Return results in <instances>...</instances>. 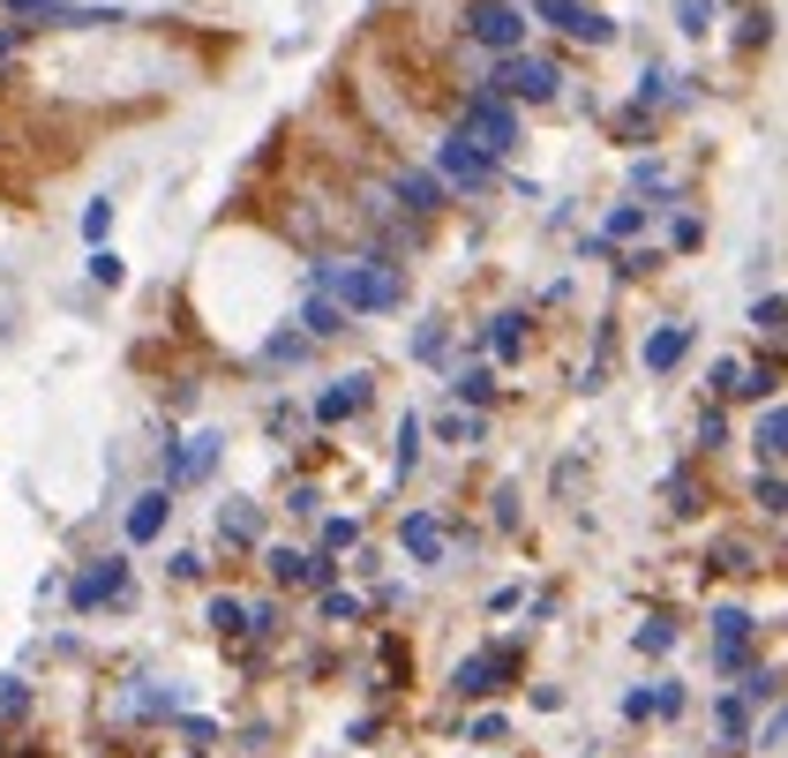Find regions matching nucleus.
Wrapping results in <instances>:
<instances>
[{
  "label": "nucleus",
  "instance_id": "17",
  "mask_svg": "<svg viewBox=\"0 0 788 758\" xmlns=\"http://www.w3.org/2000/svg\"><path fill=\"white\" fill-rule=\"evenodd\" d=\"M489 345H496V353H518V345H526L518 316H496V323H489Z\"/></svg>",
  "mask_w": 788,
  "mask_h": 758
},
{
  "label": "nucleus",
  "instance_id": "9",
  "mask_svg": "<svg viewBox=\"0 0 788 758\" xmlns=\"http://www.w3.org/2000/svg\"><path fill=\"white\" fill-rule=\"evenodd\" d=\"M166 488H151V496H135V510H128V534H135V541H151V534H158V526H166Z\"/></svg>",
  "mask_w": 788,
  "mask_h": 758
},
{
  "label": "nucleus",
  "instance_id": "21",
  "mask_svg": "<svg viewBox=\"0 0 788 758\" xmlns=\"http://www.w3.org/2000/svg\"><path fill=\"white\" fill-rule=\"evenodd\" d=\"M414 459H420V421L406 414V421H398V465H414Z\"/></svg>",
  "mask_w": 788,
  "mask_h": 758
},
{
  "label": "nucleus",
  "instance_id": "4",
  "mask_svg": "<svg viewBox=\"0 0 788 758\" xmlns=\"http://www.w3.org/2000/svg\"><path fill=\"white\" fill-rule=\"evenodd\" d=\"M466 39L489 45V53H518L526 45V8H511V0H466Z\"/></svg>",
  "mask_w": 788,
  "mask_h": 758
},
{
  "label": "nucleus",
  "instance_id": "14",
  "mask_svg": "<svg viewBox=\"0 0 788 758\" xmlns=\"http://www.w3.org/2000/svg\"><path fill=\"white\" fill-rule=\"evenodd\" d=\"M308 331H316V338H338V331H346V308L316 294V300H308Z\"/></svg>",
  "mask_w": 788,
  "mask_h": 758
},
{
  "label": "nucleus",
  "instance_id": "22",
  "mask_svg": "<svg viewBox=\"0 0 788 758\" xmlns=\"http://www.w3.org/2000/svg\"><path fill=\"white\" fill-rule=\"evenodd\" d=\"M0 8H15V15H68V0H0Z\"/></svg>",
  "mask_w": 788,
  "mask_h": 758
},
{
  "label": "nucleus",
  "instance_id": "19",
  "mask_svg": "<svg viewBox=\"0 0 788 758\" xmlns=\"http://www.w3.org/2000/svg\"><path fill=\"white\" fill-rule=\"evenodd\" d=\"M458 398H473V406H481V398H489V369H458V383H451Z\"/></svg>",
  "mask_w": 788,
  "mask_h": 758
},
{
  "label": "nucleus",
  "instance_id": "2",
  "mask_svg": "<svg viewBox=\"0 0 788 758\" xmlns=\"http://www.w3.org/2000/svg\"><path fill=\"white\" fill-rule=\"evenodd\" d=\"M556 84H563V68L518 45V53H496V68H489V84H481V90H503V98H526V106H548V98H556Z\"/></svg>",
  "mask_w": 788,
  "mask_h": 758
},
{
  "label": "nucleus",
  "instance_id": "12",
  "mask_svg": "<svg viewBox=\"0 0 788 758\" xmlns=\"http://www.w3.org/2000/svg\"><path fill=\"white\" fill-rule=\"evenodd\" d=\"M781 436H788V414L774 406V398H766V414H758V428H751V443H758L766 459H781Z\"/></svg>",
  "mask_w": 788,
  "mask_h": 758
},
{
  "label": "nucleus",
  "instance_id": "23",
  "mask_svg": "<svg viewBox=\"0 0 788 758\" xmlns=\"http://www.w3.org/2000/svg\"><path fill=\"white\" fill-rule=\"evenodd\" d=\"M8 61H15V31H0V68H8Z\"/></svg>",
  "mask_w": 788,
  "mask_h": 758
},
{
  "label": "nucleus",
  "instance_id": "16",
  "mask_svg": "<svg viewBox=\"0 0 788 758\" xmlns=\"http://www.w3.org/2000/svg\"><path fill=\"white\" fill-rule=\"evenodd\" d=\"M121 586V556H106V571H90L84 586H76V601H98V593H113Z\"/></svg>",
  "mask_w": 788,
  "mask_h": 758
},
{
  "label": "nucleus",
  "instance_id": "7",
  "mask_svg": "<svg viewBox=\"0 0 788 758\" xmlns=\"http://www.w3.org/2000/svg\"><path fill=\"white\" fill-rule=\"evenodd\" d=\"M391 196H398L391 211H436V204H444V180H436V173H398Z\"/></svg>",
  "mask_w": 788,
  "mask_h": 758
},
{
  "label": "nucleus",
  "instance_id": "8",
  "mask_svg": "<svg viewBox=\"0 0 788 758\" xmlns=\"http://www.w3.org/2000/svg\"><path fill=\"white\" fill-rule=\"evenodd\" d=\"M361 406H369V376H346V383H331V391L316 398L324 421H346V414H361Z\"/></svg>",
  "mask_w": 788,
  "mask_h": 758
},
{
  "label": "nucleus",
  "instance_id": "13",
  "mask_svg": "<svg viewBox=\"0 0 788 758\" xmlns=\"http://www.w3.org/2000/svg\"><path fill=\"white\" fill-rule=\"evenodd\" d=\"M406 548H414L420 563H436V556H444V526H436V518H406Z\"/></svg>",
  "mask_w": 788,
  "mask_h": 758
},
{
  "label": "nucleus",
  "instance_id": "6",
  "mask_svg": "<svg viewBox=\"0 0 788 758\" xmlns=\"http://www.w3.org/2000/svg\"><path fill=\"white\" fill-rule=\"evenodd\" d=\"M436 166H444V180H458V188H481V180L496 173V158H481V151H473V143L451 128V135L436 143Z\"/></svg>",
  "mask_w": 788,
  "mask_h": 758
},
{
  "label": "nucleus",
  "instance_id": "20",
  "mask_svg": "<svg viewBox=\"0 0 788 758\" xmlns=\"http://www.w3.org/2000/svg\"><path fill=\"white\" fill-rule=\"evenodd\" d=\"M90 278H98V286H121V255L98 249V255H90Z\"/></svg>",
  "mask_w": 788,
  "mask_h": 758
},
{
  "label": "nucleus",
  "instance_id": "10",
  "mask_svg": "<svg viewBox=\"0 0 788 758\" xmlns=\"http://www.w3.org/2000/svg\"><path fill=\"white\" fill-rule=\"evenodd\" d=\"M683 345H691V331H683V323H668L661 338H646V369H676V361H683Z\"/></svg>",
  "mask_w": 788,
  "mask_h": 758
},
{
  "label": "nucleus",
  "instance_id": "3",
  "mask_svg": "<svg viewBox=\"0 0 788 758\" xmlns=\"http://www.w3.org/2000/svg\"><path fill=\"white\" fill-rule=\"evenodd\" d=\"M458 135H466L481 158H503V151L518 143V113L503 106L496 90H473V98H466V121H458Z\"/></svg>",
  "mask_w": 788,
  "mask_h": 758
},
{
  "label": "nucleus",
  "instance_id": "11",
  "mask_svg": "<svg viewBox=\"0 0 788 758\" xmlns=\"http://www.w3.org/2000/svg\"><path fill=\"white\" fill-rule=\"evenodd\" d=\"M503 669H511V653H473V661L458 669V691H496L489 675H503Z\"/></svg>",
  "mask_w": 788,
  "mask_h": 758
},
{
  "label": "nucleus",
  "instance_id": "1",
  "mask_svg": "<svg viewBox=\"0 0 788 758\" xmlns=\"http://www.w3.org/2000/svg\"><path fill=\"white\" fill-rule=\"evenodd\" d=\"M316 286H324V300H338L346 316H391L398 300H406V286H398V271H383V263H324L316 271Z\"/></svg>",
  "mask_w": 788,
  "mask_h": 758
},
{
  "label": "nucleus",
  "instance_id": "15",
  "mask_svg": "<svg viewBox=\"0 0 788 758\" xmlns=\"http://www.w3.org/2000/svg\"><path fill=\"white\" fill-rule=\"evenodd\" d=\"M729 391H744V398H774V391H781V376H774V369H736V376H729Z\"/></svg>",
  "mask_w": 788,
  "mask_h": 758
},
{
  "label": "nucleus",
  "instance_id": "18",
  "mask_svg": "<svg viewBox=\"0 0 788 758\" xmlns=\"http://www.w3.org/2000/svg\"><path fill=\"white\" fill-rule=\"evenodd\" d=\"M751 323H758L766 338H781V294H766V300H758V308H751Z\"/></svg>",
  "mask_w": 788,
  "mask_h": 758
},
{
  "label": "nucleus",
  "instance_id": "5",
  "mask_svg": "<svg viewBox=\"0 0 788 758\" xmlns=\"http://www.w3.org/2000/svg\"><path fill=\"white\" fill-rule=\"evenodd\" d=\"M534 15H540V23H556L563 39H585V45H609V39H616V23H609L593 0H534Z\"/></svg>",
  "mask_w": 788,
  "mask_h": 758
}]
</instances>
